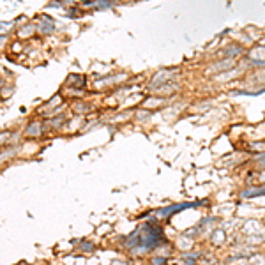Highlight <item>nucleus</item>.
<instances>
[{
    "instance_id": "f257e3e1",
    "label": "nucleus",
    "mask_w": 265,
    "mask_h": 265,
    "mask_svg": "<svg viewBox=\"0 0 265 265\" xmlns=\"http://www.w3.org/2000/svg\"><path fill=\"white\" fill-rule=\"evenodd\" d=\"M163 242H164L163 230H161V226L152 223V221L138 226L129 237L126 239V246L133 249V253H145V251L159 248Z\"/></svg>"
},
{
    "instance_id": "f03ea898",
    "label": "nucleus",
    "mask_w": 265,
    "mask_h": 265,
    "mask_svg": "<svg viewBox=\"0 0 265 265\" xmlns=\"http://www.w3.org/2000/svg\"><path fill=\"white\" fill-rule=\"evenodd\" d=\"M202 202H189V203H173V205H170V207H164V209H159L156 210V214L159 216V217H171L173 214H177V212H182V210L186 209H191V207H198Z\"/></svg>"
},
{
    "instance_id": "7ed1b4c3",
    "label": "nucleus",
    "mask_w": 265,
    "mask_h": 265,
    "mask_svg": "<svg viewBox=\"0 0 265 265\" xmlns=\"http://www.w3.org/2000/svg\"><path fill=\"white\" fill-rule=\"evenodd\" d=\"M210 240H212V244H216V246L223 244V242H225V231L221 230V228L214 230V233L210 235Z\"/></svg>"
},
{
    "instance_id": "20e7f679",
    "label": "nucleus",
    "mask_w": 265,
    "mask_h": 265,
    "mask_svg": "<svg viewBox=\"0 0 265 265\" xmlns=\"http://www.w3.org/2000/svg\"><path fill=\"white\" fill-rule=\"evenodd\" d=\"M262 194H265V189H248L242 193V198H256Z\"/></svg>"
},
{
    "instance_id": "39448f33",
    "label": "nucleus",
    "mask_w": 265,
    "mask_h": 265,
    "mask_svg": "<svg viewBox=\"0 0 265 265\" xmlns=\"http://www.w3.org/2000/svg\"><path fill=\"white\" fill-rule=\"evenodd\" d=\"M152 263H154V265H161V263H166V256H161V258H152Z\"/></svg>"
},
{
    "instance_id": "423d86ee",
    "label": "nucleus",
    "mask_w": 265,
    "mask_h": 265,
    "mask_svg": "<svg viewBox=\"0 0 265 265\" xmlns=\"http://www.w3.org/2000/svg\"><path fill=\"white\" fill-rule=\"evenodd\" d=\"M260 161H262V163H263V164H265V158H262V159H260Z\"/></svg>"
}]
</instances>
